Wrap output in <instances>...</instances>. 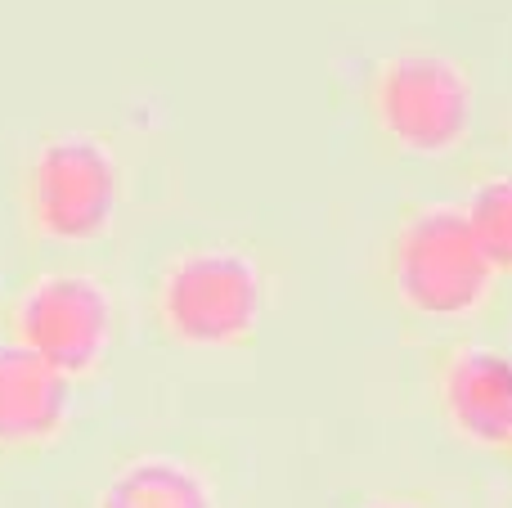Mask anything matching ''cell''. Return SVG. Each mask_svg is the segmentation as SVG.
<instances>
[{
	"instance_id": "cell-1",
	"label": "cell",
	"mask_w": 512,
	"mask_h": 508,
	"mask_svg": "<svg viewBox=\"0 0 512 508\" xmlns=\"http://www.w3.org/2000/svg\"><path fill=\"white\" fill-rule=\"evenodd\" d=\"M391 302L423 324H468L486 315L499 284L459 203L405 207L382 243Z\"/></svg>"
},
{
	"instance_id": "cell-2",
	"label": "cell",
	"mask_w": 512,
	"mask_h": 508,
	"mask_svg": "<svg viewBox=\"0 0 512 508\" xmlns=\"http://www.w3.org/2000/svg\"><path fill=\"white\" fill-rule=\"evenodd\" d=\"M270 311L261 261L243 248H189L153 284V324L167 342L194 351L248 347Z\"/></svg>"
},
{
	"instance_id": "cell-3",
	"label": "cell",
	"mask_w": 512,
	"mask_h": 508,
	"mask_svg": "<svg viewBox=\"0 0 512 508\" xmlns=\"http://www.w3.org/2000/svg\"><path fill=\"white\" fill-rule=\"evenodd\" d=\"M364 108L382 140L405 158H450L477 126V81L459 59L400 50L373 68Z\"/></svg>"
},
{
	"instance_id": "cell-4",
	"label": "cell",
	"mask_w": 512,
	"mask_h": 508,
	"mask_svg": "<svg viewBox=\"0 0 512 508\" xmlns=\"http://www.w3.org/2000/svg\"><path fill=\"white\" fill-rule=\"evenodd\" d=\"M122 167L95 135H54L18 176V207L36 239L81 248L99 243L122 212Z\"/></svg>"
},
{
	"instance_id": "cell-5",
	"label": "cell",
	"mask_w": 512,
	"mask_h": 508,
	"mask_svg": "<svg viewBox=\"0 0 512 508\" xmlns=\"http://www.w3.org/2000/svg\"><path fill=\"white\" fill-rule=\"evenodd\" d=\"M113 297L95 275L54 270L18 288L0 311L5 342L32 351L36 360L54 365L72 383L86 378L104 360L113 342Z\"/></svg>"
},
{
	"instance_id": "cell-6",
	"label": "cell",
	"mask_w": 512,
	"mask_h": 508,
	"mask_svg": "<svg viewBox=\"0 0 512 508\" xmlns=\"http://www.w3.org/2000/svg\"><path fill=\"white\" fill-rule=\"evenodd\" d=\"M441 419L468 446L512 455V356L499 347H450L432 369Z\"/></svg>"
},
{
	"instance_id": "cell-7",
	"label": "cell",
	"mask_w": 512,
	"mask_h": 508,
	"mask_svg": "<svg viewBox=\"0 0 512 508\" xmlns=\"http://www.w3.org/2000/svg\"><path fill=\"white\" fill-rule=\"evenodd\" d=\"M72 378L32 351L0 342V455H36L54 446L72 419Z\"/></svg>"
},
{
	"instance_id": "cell-8",
	"label": "cell",
	"mask_w": 512,
	"mask_h": 508,
	"mask_svg": "<svg viewBox=\"0 0 512 508\" xmlns=\"http://www.w3.org/2000/svg\"><path fill=\"white\" fill-rule=\"evenodd\" d=\"M95 508H216V495L185 459L140 455L108 477Z\"/></svg>"
},
{
	"instance_id": "cell-9",
	"label": "cell",
	"mask_w": 512,
	"mask_h": 508,
	"mask_svg": "<svg viewBox=\"0 0 512 508\" xmlns=\"http://www.w3.org/2000/svg\"><path fill=\"white\" fill-rule=\"evenodd\" d=\"M459 207L486 261L495 266V275L512 279V171H495V176L477 180Z\"/></svg>"
},
{
	"instance_id": "cell-10",
	"label": "cell",
	"mask_w": 512,
	"mask_h": 508,
	"mask_svg": "<svg viewBox=\"0 0 512 508\" xmlns=\"http://www.w3.org/2000/svg\"><path fill=\"white\" fill-rule=\"evenodd\" d=\"M373 508H423V504H414V500H387V504H373Z\"/></svg>"
},
{
	"instance_id": "cell-11",
	"label": "cell",
	"mask_w": 512,
	"mask_h": 508,
	"mask_svg": "<svg viewBox=\"0 0 512 508\" xmlns=\"http://www.w3.org/2000/svg\"><path fill=\"white\" fill-rule=\"evenodd\" d=\"M508 459H512V455H508Z\"/></svg>"
}]
</instances>
